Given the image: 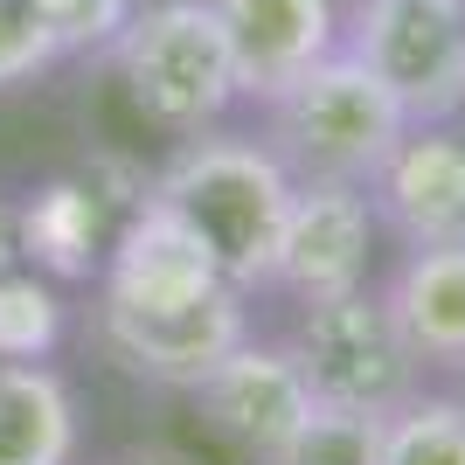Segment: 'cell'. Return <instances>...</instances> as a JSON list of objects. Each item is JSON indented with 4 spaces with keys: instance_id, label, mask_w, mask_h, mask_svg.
<instances>
[{
    "instance_id": "obj_1",
    "label": "cell",
    "mask_w": 465,
    "mask_h": 465,
    "mask_svg": "<svg viewBox=\"0 0 465 465\" xmlns=\"http://www.w3.org/2000/svg\"><path fill=\"white\" fill-rule=\"evenodd\" d=\"M146 194L202 236V251L215 257V272L230 285L243 292L272 285L278 236H285V209H292V174L278 167V153L264 139L209 125L160 167Z\"/></svg>"
},
{
    "instance_id": "obj_2",
    "label": "cell",
    "mask_w": 465,
    "mask_h": 465,
    "mask_svg": "<svg viewBox=\"0 0 465 465\" xmlns=\"http://www.w3.org/2000/svg\"><path fill=\"white\" fill-rule=\"evenodd\" d=\"M403 133H410L403 104L348 49L320 56L285 91L264 97V146L278 153V167L292 181H348V188H369Z\"/></svg>"
},
{
    "instance_id": "obj_3",
    "label": "cell",
    "mask_w": 465,
    "mask_h": 465,
    "mask_svg": "<svg viewBox=\"0 0 465 465\" xmlns=\"http://www.w3.org/2000/svg\"><path fill=\"white\" fill-rule=\"evenodd\" d=\"M112 63L125 77L133 112L160 133L194 139L236 104V63H230V42H223V21H215L209 0L133 7V21L112 42Z\"/></svg>"
},
{
    "instance_id": "obj_4",
    "label": "cell",
    "mask_w": 465,
    "mask_h": 465,
    "mask_svg": "<svg viewBox=\"0 0 465 465\" xmlns=\"http://www.w3.org/2000/svg\"><path fill=\"white\" fill-rule=\"evenodd\" d=\"M285 348H292V361H299V375L312 382V396H320V403H341V410L396 417V410L424 389L417 348L403 341L389 299L369 292V285L299 306V327H292Z\"/></svg>"
},
{
    "instance_id": "obj_5",
    "label": "cell",
    "mask_w": 465,
    "mask_h": 465,
    "mask_svg": "<svg viewBox=\"0 0 465 465\" xmlns=\"http://www.w3.org/2000/svg\"><path fill=\"white\" fill-rule=\"evenodd\" d=\"M341 49L389 84L410 125L465 112V0H354Z\"/></svg>"
},
{
    "instance_id": "obj_6",
    "label": "cell",
    "mask_w": 465,
    "mask_h": 465,
    "mask_svg": "<svg viewBox=\"0 0 465 465\" xmlns=\"http://www.w3.org/2000/svg\"><path fill=\"white\" fill-rule=\"evenodd\" d=\"M243 299H251L243 285H215L202 299H181V306H118V299H97V341H104V354L125 375L194 396L251 341V306Z\"/></svg>"
},
{
    "instance_id": "obj_7",
    "label": "cell",
    "mask_w": 465,
    "mask_h": 465,
    "mask_svg": "<svg viewBox=\"0 0 465 465\" xmlns=\"http://www.w3.org/2000/svg\"><path fill=\"white\" fill-rule=\"evenodd\" d=\"M375 230H382V223H375L369 188H348V181H292L272 292H292L299 306H312V299L369 285Z\"/></svg>"
},
{
    "instance_id": "obj_8",
    "label": "cell",
    "mask_w": 465,
    "mask_h": 465,
    "mask_svg": "<svg viewBox=\"0 0 465 465\" xmlns=\"http://www.w3.org/2000/svg\"><path fill=\"white\" fill-rule=\"evenodd\" d=\"M320 403L312 382L299 375L292 348H264V341H243V348L194 389V410L209 417V430L230 451H243L251 465H272L292 445V430L306 424V410Z\"/></svg>"
},
{
    "instance_id": "obj_9",
    "label": "cell",
    "mask_w": 465,
    "mask_h": 465,
    "mask_svg": "<svg viewBox=\"0 0 465 465\" xmlns=\"http://www.w3.org/2000/svg\"><path fill=\"white\" fill-rule=\"evenodd\" d=\"M375 223L403 251L459 243L465 236V133L459 125H410L382 174L369 181Z\"/></svg>"
},
{
    "instance_id": "obj_10",
    "label": "cell",
    "mask_w": 465,
    "mask_h": 465,
    "mask_svg": "<svg viewBox=\"0 0 465 465\" xmlns=\"http://www.w3.org/2000/svg\"><path fill=\"white\" fill-rule=\"evenodd\" d=\"M209 7L223 21V42L236 63V97H257V104L341 49L333 0H209Z\"/></svg>"
},
{
    "instance_id": "obj_11",
    "label": "cell",
    "mask_w": 465,
    "mask_h": 465,
    "mask_svg": "<svg viewBox=\"0 0 465 465\" xmlns=\"http://www.w3.org/2000/svg\"><path fill=\"white\" fill-rule=\"evenodd\" d=\"M215 285H230V278L215 272L202 236L174 209H160L153 194H139L133 223L118 230L112 264H104V299H118V306H181V299H202Z\"/></svg>"
},
{
    "instance_id": "obj_12",
    "label": "cell",
    "mask_w": 465,
    "mask_h": 465,
    "mask_svg": "<svg viewBox=\"0 0 465 465\" xmlns=\"http://www.w3.org/2000/svg\"><path fill=\"white\" fill-rule=\"evenodd\" d=\"M382 299H389L396 327H403V341L417 348L424 369L465 375V236L459 243L403 251V264L382 285Z\"/></svg>"
},
{
    "instance_id": "obj_13",
    "label": "cell",
    "mask_w": 465,
    "mask_h": 465,
    "mask_svg": "<svg viewBox=\"0 0 465 465\" xmlns=\"http://www.w3.org/2000/svg\"><path fill=\"white\" fill-rule=\"evenodd\" d=\"M77 459V396L42 361H0V465Z\"/></svg>"
},
{
    "instance_id": "obj_14",
    "label": "cell",
    "mask_w": 465,
    "mask_h": 465,
    "mask_svg": "<svg viewBox=\"0 0 465 465\" xmlns=\"http://www.w3.org/2000/svg\"><path fill=\"white\" fill-rule=\"evenodd\" d=\"M15 230H21V251L35 257V264H49V272H91L97 202L84 188H70V181H56V188H42L28 202V215H21Z\"/></svg>"
},
{
    "instance_id": "obj_15",
    "label": "cell",
    "mask_w": 465,
    "mask_h": 465,
    "mask_svg": "<svg viewBox=\"0 0 465 465\" xmlns=\"http://www.w3.org/2000/svg\"><path fill=\"white\" fill-rule=\"evenodd\" d=\"M382 465H465V396L417 389L382 424Z\"/></svg>"
},
{
    "instance_id": "obj_16",
    "label": "cell",
    "mask_w": 465,
    "mask_h": 465,
    "mask_svg": "<svg viewBox=\"0 0 465 465\" xmlns=\"http://www.w3.org/2000/svg\"><path fill=\"white\" fill-rule=\"evenodd\" d=\"M382 424L389 417H369V410L312 403L272 465H382Z\"/></svg>"
},
{
    "instance_id": "obj_17",
    "label": "cell",
    "mask_w": 465,
    "mask_h": 465,
    "mask_svg": "<svg viewBox=\"0 0 465 465\" xmlns=\"http://www.w3.org/2000/svg\"><path fill=\"white\" fill-rule=\"evenodd\" d=\"M63 333V306L42 278L0 272V361H42Z\"/></svg>"
},
{
    "instance_id": "obj_18",
    "label": "cell",
    "mask_w": 465,
    "mask_h": 465,
    "mask_svg": "<svg viewBox=\"0 0 465 465\" xmlns=\"http://www.w3.org/2000/svg\"><path fill=\"white\" fill-rule=\"evenodd\" d=\"M56 42V56H91V49H112L118 28L133 21V0H28Z\"/></svg>"
},
{
    "instance_id": "obj_19",
    "label": "cell",
    "mask_w": 465,
    "mask_h": 465,
    "mask_svg": "<svg viewBox=\"0 0 465 465\" xmlns=\"http://www.w3.org/2000/svg\"><path fill=\"white\" fill-rule=\"evenodd\" d=\"M49 63H63V56H56V42H49V28H42V15L28 0H0V91L42 77Z\"/></svg>"
},
{
    "instance_id": "obj_20",
    "label": "cell",
    "mask_w": 465,
    "mask_h": 465,
    "mask_svg": "<svg viewBox=\"0 0 465 465\" xmlns=\"http://www.w3.org/2000/svg\"><path fill=\"white\" fill-rule=\"evenodd\" d=\"M15 257H21V230H15V215L0 209V272H15Z\"/></svg>"
},
{
    "instance_id": "obj_21",
    "label": "cell",
    "mask_w": 465,
    "mask_h": 465,
    "mask_svg": "<svg viewBox=\"0 0 465 465\" xmlns=\"http://www.w3.org/2000/svg\"><path fill=\"white\" fill-rule=\"evenodd\" d=\"M133 465H167V459H133Z\"/></svg>"
},
{
    "instance_id": "obj_22",
    "label": "cell",
    "mask_w": 465,
    "mask_h": 465,
    "mask_svg": "<svg viewBox=\"0 0 465 465\" xmlns=\"http://www.w3.org/2000/svg\"><path fill=\"white\" fill-rule=\"evenodd\" d=\"M459 396H465V389H459Z\"/></svg>"
}]
</instances>
